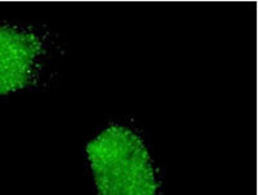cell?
<instances>
[{
	"instance_id": "6da1fadb",
	"label": "cell",
	"mask_w": 258,
	"mask_h": 195,
	"mask_svg": "<svg viewBox=\"0 0 258 195\" xmlns=\"http://www.w3.org/2000/svg\"><path fill=\"white\" fill-rule=\"evenodd\" d=\"M97 195H158L146 146L125 127L112 125L87 145Z\"/></svg>"
},
{
	"instance_id": "7a4b0ae2",
	"label": "cell",
	"mask_w": 258,
	"mask_h": 195,
	"mask_svg": "<svg viewBox=\"0 0 258 195\" xmlns=\"http://www.w3.org/2000/svg\"><path fill=\"white\" fill-rule=\"evenodd\" d=\"M40 54L41 43L38 36L0 25V97L30 83Z\"/></svg>"
}]
</instances>
